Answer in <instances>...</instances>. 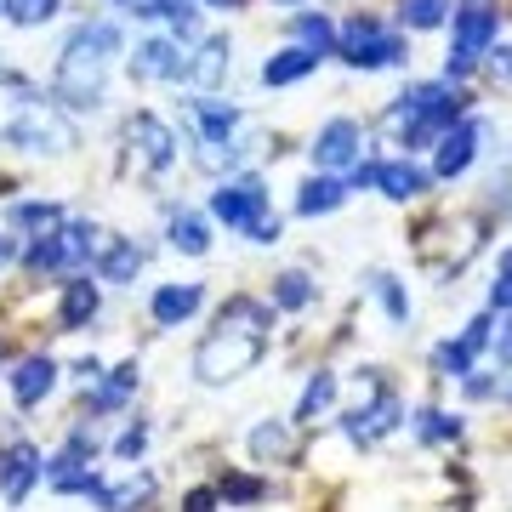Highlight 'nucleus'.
I'll use <instances>...</instances> for the list:
<instances>
[{
    "label": "nucleus",
    "instance_id": "nucleus-1",
    "mask_svg": "<svg viewBox=\"0 0 512 512\" xmlns=\"http://www.w3.org/2000/svg\"><path fill=\"white\" fill-rule=\"evenodd\" d=\"M336 57L348 63V69H399L404 57H410V40L399 29H387L376 12H359L336 29Z\"/></svg>",
    "mask_w": 512,
    "mask_h": 512
},
{
    "label": "nucleus",
    "instance_id": "nucleus-2",
    "mask_svg": "<svg viewBox=\"0 0 512 512\" xmlns=\"http://www.w3.org/2000/svg\"><path fill=\"white\" fill-rule=\"evenodd\" d=\"M262 353H268V336H251V330H228L217 325L205 336L200 348H194V376L205 387H222V382H239L245 370L262 365Z\"/></svg>",
    "mask_w": 512,
    "mask_h": 512
},
{
    "label": "nucleus",
    "instance_id": "nucleus-3",
    "mask_svg": "<svg viewBox=\"0 0 512 512\" xmlns=\"http://www.w3.org/2000/svg\"><path fill=\"white\" fill-rule=\"evenodd\" d=\"M211 217L228 222V228H239V234H251L256 222L268 217V183L262 177H228V183H217V194H211Z\"/></svg>",
    "mask_w": 512,
    "mask_h": 512
},
{
    "label": "nucleus",
    "instance_id": "nucleus-4",
    "mask_svg": "<svg viewBox=\"0 0 512 512\" xmlns=\"http://www.w3.org/2000/svg\"><path fill=\"white\" fill-rule=\"evenodd\" d=\"M365 126L359 120H348V114H336V120H325L319 126V137H313V165L325 171V177H336V171H353V165L365 160Z\"/></svg>",
    "mask_w": 512,
    "mask_h": 512
},
{
    "label": "nucleus",
    "instance_id": "nucleus-5",
    "mask_svg": "<svg viewBox=\"0 0 512 512\" xmlns=\"http://www.w3.org/2000/svg\"><path fill=\"white\" fill-rule=\"evenodd\" d=\"M365 399H370V404H359L353 416H342V433H348L353 444H376V439H387V433L404 421V399L393 393V387L370 382Z\"/></svg>",
    "mask_w": 512,
    "mask_h": 512
},
{
    "label": "nucleus",
    "instance_id": "nucleus-6",
    "mask_svg": "<svg viewBox=\"0 0 512 512\" xmlns=\"http://www.w3.org/2000/svg\"><path fill=\"white\" fill-rule=\"evenodd\" d=\"M495 35H501V6L495 0H467L456 12V23H450V52L478 63L495 46Z\"/></svg>",
    "mask_w": 512,
    "mask_h": 512
},
{
    "label": "nucleus",
    "instance_id": "nucleus-7",
    "mask_svg": "<svg viewBox=\"0 0 512 512\" xmlns=\"http://www.w3.org/2000/svg\"><path fill=\"white\" fill-rule=\"evenodd\" d=\"M126 148H131V160L143 165V171H165V165L177 160V131L165 126L160 114H131L126 120Z\"/></svg>",
    "mask_w": 512,
    "mask_h": 512
},
{
    "label": "nucleus",
    "instance_id": "nucleus-8",
    "mask_svg": "<svg viewBox=\"0 0 512 512\" xmlns=\"http://www.w3.org/2000/svg\"><path fill=\"white\" fill-rule=\"evenodd\" d=\"M40 478H46V461H40L35 444H12V450H0V501H6V507H23Z\"/></svg>",
    "mask_w": 512,
    "mask_h": 512
},
{
    "label": "nucleus",
    "instance_id": "nucleus-9",
    "mask_svg": "<svg viewBox=\"0 0 512 512\" xmlns=\"http://www.w3.org/2000/svg\"><path fill=\"white\" fill-rule=\"evenodd\" d=\"M228 63H234V46H228V35H211L194 46V57H183V86H194L200 97H211L228 80Z\"/></svg>",
    "mask_w": 512,
    "mask_h": 512
},
{
    "label": "nucleus",
    "instance_id": "nucleus-10",
    "mask_svg": "<svg viewBox=\"0 0 512 512\" xmlns=\"http://www.w3.org/2000/svg\"><path fill=\"white\" fill-rule=\"evenodd\" d=\"M478 148H484V126H478L473 114L461 120V126H450L439 137V160H433V177H461V171H473Z\"/></svg>",
    "mask_w": 512,
    "mask_h": 512
},
{
    "label": "nucleus",
    "instance_id": "nucleus-11",
    "mask_svg": "<svg viewBox=\"0 0 512 512\" xmlns=\"http://www.w3.org/2000/svg\"><path fill=\"white\" fill-rule=\"evenodd\" d=\"M427 188H433V171H427V165H416L410 154H404V160H382V165H376V194H387L393 205L421 200Z\"/></svg>",
    "mask_w": 512,
    "mask_h": 512
},
{
    "label": "nucleus",
    "instance_id": "nucleus-12",
    "mask_svg": "<svg viewBox=\"0 0 512 512\" xmlns=\"http://www.w3.org/2000/svg\"><path fill=\"white\" fill-rule=\"evenodd\" d=\"M183 46L177 40H137V52H131V80H183Z\"/></svg>",
    "mask_w": 512,
    "mask_h": 512
},
{
    "label": "nucleus",
    "instance_id": "nucleus-13",
    "mask_svg": "<svg viewBox=\"0 0 512 512\" xmlns=\"http://www.w3.org/2000/svg\"><path fill=\"white\" fill-rule=\"evenodd\" d=\"M205 302V285H160V291L148 296V313H154V325H183V319H194Z\"/></svg>",
    "mask_w": 512,
    "mask_h": 512
},
{
    "label": "nucleus",
    "instance_id": "nucleus-14",
    "mask_svg": "<svg viewBox=\"0 0 512 512\" xmlns=\"http://www.w3.org/2000/svg\"><path fill=\"white\" fill-rule=\"evenodd\" d=\"M57 387V359H46V353H29L18 370H12V399L29 410V404H40L46 393Z\"/></svg>",
    "mask_w": 512,
    "mask_h": 512
},
{
    "label": "nucleus",
    "instance_id": "nucleus-15",
    "mask_svg": "<svg viewBox=\"0 0 512 512\" xmlns=\"http://www.w3.org/2000/svg\"><path fill=\"white\" fill-rule=\"evenodd\" d=\"M348 205V183L342 177H308V183L296 188V217H330V211H342Z\"/></svg>",
    "mask_w": 512,
    "mask_h": 512
},
{
    "label": "nucleus",
    "instance_id": "nucleus-16",
    "mask_svg": "<svg viewBox=\"0 0 512 512\" xmlns=\"http://www.w3.org/2000/svg\"><path fill=\"white\" fill-rule=\"evenodd\" d=\"M97 279L103 285H131V279L143 274V251H137V239H109L103 251H97Z\"/></svg>",
    "mask_w": 512,
    "mask_h": 512
},
{
    "label": "nucleus",
    "instance_id": "nucleus-17",
    "mask_svg": "<svg viewBox=\"0 0 512 512\" xmlns=\"http://www.w3.org/2000/svg\"><path fill=\"white\" fill-rule=\"evenodd\" d=\"M97 308H103V291H97L92 279H69L63 302H57V319H63V330H86L97 319Z\"/></svg>",
    "mask_w": 512,
    "mask_h": 512
},
{
    "label": "nucleus",
    "instance_id": "nucleus-18",
    "mask_svg": "<svg viewBox=\"0 0 512 512\" xmlns=\"http://www.w3.org/2000/svg\"><path fill=\"white\" fill-rule=\"evenodd\" d=\"M165 239H171V251H183V256H205V251H211V222H205L200 211L177 205V211H171V222H165Z\"/></svg>",
    "mask_w": 512,
    "mask_h": 512
},
{
    "label": "nucleus",
    "instance_id": "nucleus-19",
    "mask_svg": "<svg viewBox=\"0 0 512 512\" xmlns=\"http://www.w3.org/2000/svg\"><path fill=\"white\" fill-rule=\"evenodd\" d=\"M245 114L234 103H222V97H200L194 103V126H200V143H234V131Z\"/></svg>",
    "mask_w": 512,
    "mask_h": 512
},
{
    "label": "nucleus",
    "instance_id": "nucleus-20",
    "mask_svg": "<svg viewBox=\"0 0 512 512\" xmlns=\"http://www.w3.org/2000/svg\"><path fill=\"white\" fill-rule=\"evenodd\" d=\"M291 35H296V46H302V52H313L319 63H325V57H336V18H330V12H296Z\"/></svg>",
    "mask_w": 512,
    "mask_h": 512
},
{
    "label": "nucleus",
    "instance_id": "nucleus-21",
    "mask_svg": "<svg viewBox=\"0 0 512 512\" xmlns=\"http://www.w3.org/2000/svg\"><path fill=\"white\" fill-rule=\"evenodd\" d=\"M63 228V205L57 200H18L12 205V234H29V239H46Z\"/></svg>",
    "mask_w": 512,
    "mask_h": 512
},
{
    "label": "nucleus",
    "instance_id": "nucleus-22",
    "mask_svg": "<svg viewBox=\"0 0 512 512\" xmlns=\"http://www.w3.org/2000/svg\"><path fill=\"white\" fill-rule=\"evenodd\" d=\"M319 69V57L302 52V46H285V52H274L268 63H262V86H296V80H308V74Z\"/></svg>",
    "mask_w": 512,
    "mask_h": 512
},
{
    "label": "nucleus",
    "instance_id": "nucleus-23",
    "mask_svg": "<svg viewBox=\"0 0 512 512\" xmlns=\"http://www.w3.org/2000/svg\"><path fill=\"white\" fill-rule=\"evenodd\" d=\"M251 456L268 467V461H291L296 456V439H291V421H262L251 427Z\"/></svg>",
    "mask_w": 512,
    "mask_h": 512
},
{
    "label": "nucleus",
    "instance_id": "nucleus-24",
    "mask_svg": "<svg viewBox=\"0 0 512 512\" xmlns=\"http://www.w3.org/2000/svg\"><path fill=\"white\" fill-rule=\"evenodd\" d=\"M313 296H319V285H313L308 268H285V274L274 279V308H285V313H302Z\"/></svg>",
    "mask_w": 512,
    "mask_h": 512
},
{
    "label": "nucleus",
    "instance_id": "nucleus-25",
    "mask_svg": "<svg viewBox=\"0 0 512 512\" xmlns=\"http://www.w3.org/2000/svg\"><path fill=\"white\" fill-rule=\"evenodd\" d=\"M330 404H336V376L330 370H313V382L302 387V404H296V421L313 427L319 416H330Z\"/></svg>",
    "mask_w": 512,
    "mask_h": 512
},
{
    "label": "nucleus",
    "instance_id": "nucleus-26",
    "mask_svg": "<svg viewBox=\"0 0 512 512\" xmlns=\"http://www.w3.org/2000/svg\"><path fill=\"white\" fill-rule=\"evenodd\" d=\"M399 23L416 29V35L444 29V23H450V0H399Z\"/></svg>",
    "mask_w": 512,
    "mask_h": 512
},
{
    "label": "nucleus",
    "instance_id": "nucleus-27",
    "mask_svg": "<svg viewBox=\"0 0 512 512\" xmlns=\"http://www.w3.org/2000/svg\"><path fill=\"white\" fill-rule=\"evenodd\" d=\"M370 296L382 302V313L393 325H410V291L399 285V274H370Z\"/></svg>",
    "mask_w": 512,
    "mask_h": 512
},
{
    "label": "nucleus",
    "instance_id": "nucleus-28",
    "mask_svg": "<svg viewBox=\"0 0 512 512\" xmlns=\"http://www.w3.org/2000/svg\"><path fill=\"white\" fill-rule=\"evenodd\" d=\"M63 12V0H0V18L18 23V29H40Z\"/></svg>",
    "mask_w": 512,
    "mask_h": 512
},
{
    "label": "nucleus",
    "instance_id": "nucleus-29",
    "mask_svg": "<svg viewBox=\"0 0 512 512\" xmlns=\"http://www.w3.org/2000/svg\"><path fill=\"white\" fill-rule=\"evenodd\" d=\"M416 439L421 444H456L461 439V416H450V410H421L416 416Z\"/></svg>",
    "mask_w": 512,
    "mask_h": 512
},
{
    "label": "nucleus",
    "instance_id": "nucleus-30",
    "mask_svg": "<svg viewBox=\"0 0 512 512\" xmlns=\"http://www.w3.org/2000/svg\"><path fill=\"white\" fill-rule=\"evenodd\" d=\"M165 23H171V40H194L200 35V12H194V0H171Z\"/></svg>",
    "mask_w": 512,
    "mask_h": 512
},
{
    "label": "nucleus",
    "instance_id": "nucleus-31",
    "mask_svg": "<svg viewBox=\"0 0 512 512\" xmlns=\"http://www.w3.org/2000/svg\"><path fill=\"white\" fill-rule=\"evenodd\" d=\"M217 495H228V501H262V495H268V484H262V478H239V473H228Z\"/></svg>",
    "mask_w": 512,
    "mask_h": 512
},
{
    "label": "nucleus",
    "instance_id": "nucleus-32",
    "mask_svg": "<svg viewBox=\"0 0 512 512\" xmlns=\"http://www.w3.org/2000/svg\"><path fill=\"white\" fill-rule=\"evenodd\" d=\"M143 444H148V427L137 421V427H126V433L114 439V456H120V461H137V456H143Z\"/></svg>",
    "mask_w": 512,
    "mask_h": 512
},
{
    "label": "nucleus",
    "instance_id": "nucleus-33",
    "mask_svg": "<svg viewBox=\"0 0 512 512\" xmlns=\"http://www.w3.org/2000/svg\"><path fill=\"white\" fill-rule=\"evenodd\" d=\"M473 69H478L473 57H456V52L444 57V80H450V86H456V80H473Z\"/></svg>",
    "mask_w": 512,
    "mask_h": 512
},
{
    "label": "nucleus",
    "instance_id": "nucleus-34",
    "mask_svg": "<svg viewBox=\"0 0 512 512\" xmlns=\"http://www.w3.org/2000/svg\"><path fill=\"white\" fill-rule=\"evenodd\" d=\"M183 512H217V490H188Z\"/></svg>",
    "mask_w": 512,
    "mask_h": 512
},
{
    "label": "nucleus",
    "instance_id": "nucleus-35",
    "mask_svg": "<svg viewBox=\"0 0 512 512\" xmlns=\"http://www.w3.org/2000/svg\"><path fill=\"white\" fill-rule=\"evenodd\" d=\"M490 69L495 80H512V46H490Z\"/></svg>",
    "mask_w": 512,
    "mask_h": 512
},
{
    "label": "nucleus",
    "instance_id": "nucleus-36",
    "mask_svg": "<svg viewBox=\"0 0 512 512\" xmlns=\"http://www.w3.org/2000/svg\"><path fill=\"white\" fill-rule=\"evenodd\" d=\"M251 239H256V245H279V217H262L251 228Z\"/></svg>",
    "mask_w": 512,
    "mask_h": 512
},
{
    "label": "nucleus",
    "instance_id": "nucleus-37",
    "mask_svg": "<svg viewBox=\"0 0 512 512\" xmlns=\"http://www.w3.org/2000/svg\"><path fill=\"white\" fill-rule=\"evenodd\" d=\"M495 359H501V365H512V325H507V336L495 342Z\"/></svg>",
    "mask_w": 512,
    "mask_h": 512
},
{
    "label": "nucleus",
    "instance_id": "nucleus-38",
    "mask_svg": "<svg viewBox=\"0 0 512 512\" xmlns=\"http://www.w3.org/2000/svg\"><path fill=\"white\" fill-rule=\"evenodd\" d=\"M205 6H239V0H205Z\"/></svg>",
    "mask_w": 512,
    "mask_h": 512
},
{
    "label": "nucleus",
    "instance_id": "nucleus-39",
    "mask_svg": "<svg viewBox=\"0 0 512 512\" xmlns=\"http://www.w3.org/2000/svg\"><path fill=\"white\" fill-rule=\"evenodd\" d=\"M279 6H302V0H279Z\"/></svg>",
    "mask_w": 512,
    "mask_h": 512
},
{
    "label": "nucleus",
    "instance_id": "nucleus-40",
    "mask_svg": "<svg viewBox=\"0 0 512 512\" xmlns=\"http://www.w3.org/2000/svg\"><path fill=\"white\" fill-rule=\"evenodd\" d=\"M507 399H512V387H507Z\"/></svg>",
    "mask_w": 512,
    "mask_h": 512
}]
</instances>
